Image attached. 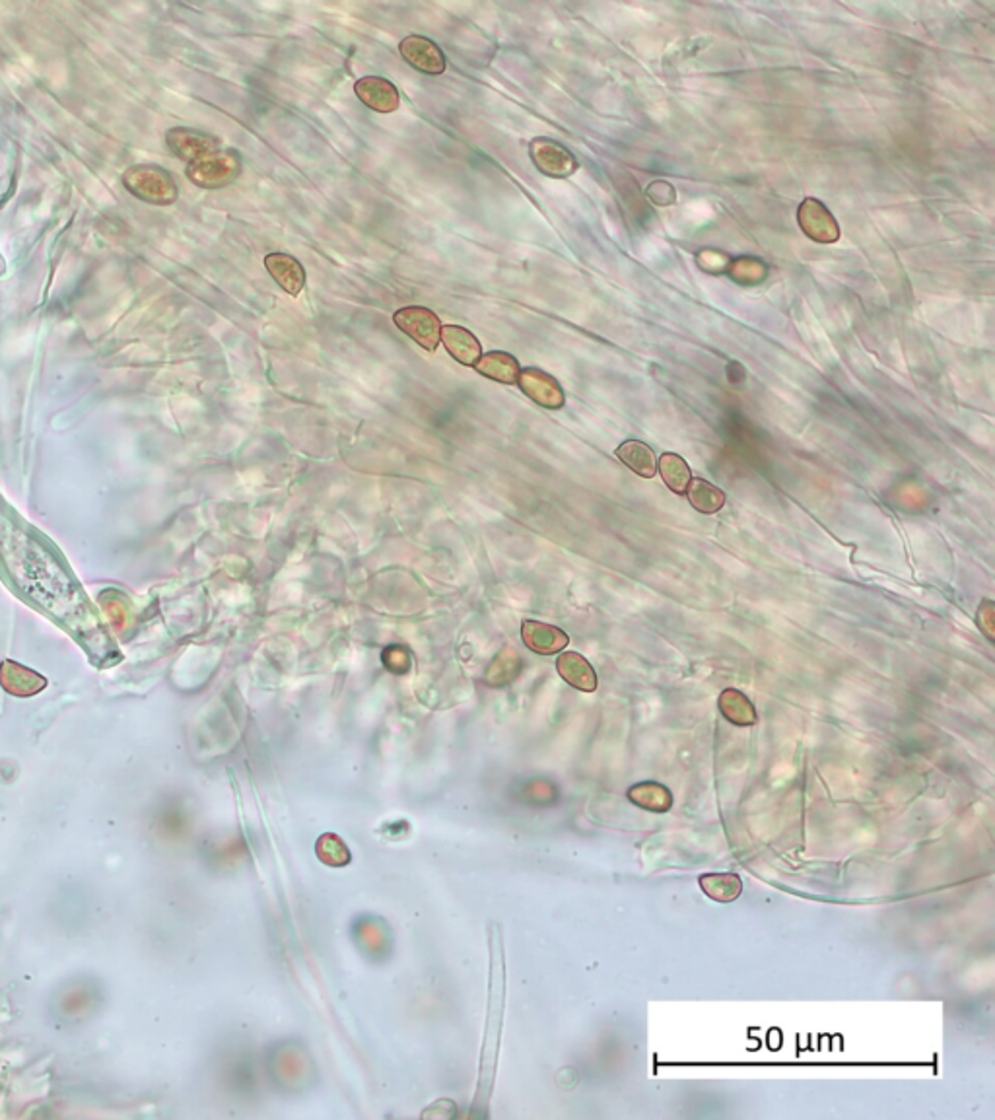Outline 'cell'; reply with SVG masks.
<instances>
[{
    "label": "cell",
    "mask_w": 995,
    "mask_h": 1120,
    "mask_svg": "<svg viewBox=\"0 0 995 1120\" xmlns=\"http://www.w3.org/2000/svg\"><path fill=\"white\" fill-rule=\"evenodd\" d=\"M242 162L234 152H211L189 164L187 177L205 189H220L237 180Z\"/></svg>",
    "instance_id": "1"
},
{
    "label": "cell",
    "mask_w": 995,
    "mask_h": 1120,
    "mask_svg": "<svg viewBox=\"0 0 995 1120\" xmlns=\"http://www.w3.org/2000/svg\"><path fill=\"white\" fill-rule=\"evenodd\" d=\"M124 185L132 195L152 205H172L177 198L173 177L156 165L132 167L124 177Z\"/></svg>",
    "instance_id": "2"
},
{
    "label": "cell",
    "mask_w": 995,
    "mask_h": 1120,
    "mask_svg": "<svg viewBox=\"0 0 995 1120\" xmlns=\"http://www.w3.org/2000/svg\"><path fill=\"white\" fill-rule=\"evenodd\" d=\"M393 323L406 337H411L418 347L434 352L442 342V321L432 310L422 306H408L395 311Z\"/></svg>",
    "instance_id": "3"
},
{
    "label": "cell",
    "mask_w": 995,
    "mask_h": 1120,
    "mask_svg": "<svg viewBox=\"0 0 995 1120\" xmlns=\"http://www.w3.org/2000/svg\"><path fill=\"white\" fill-rule=\"evenodd\" d=\"M529 156L537 170L542 175L552 177V180H564V177H570L578 172L575 156L566 146L552 139H533L529 144Z\"/></svg>",
    "instance_id": "4"
},
{
    "label": "cell",
    "mask_w": 995,
    "mask_h": 1120,
    "mask_svg": "<svg viewBox=\"0 0 995 1120\" xmlns=\"http://www.w3.org/2000/svg\"><path fill=\"white\" fill-rule=\"evenodd\" d=\"M798 222L803 234L816 244H836L842 234L829 208L811 197L799 205Z\"/></svg>",
    "instance_id": "5"
},
{
    "label": "cell",
    "mask_w": 995,
    "mask_h": 1120,
    "mask_svg": "<svg viewBox=\"0 0 995 1120\" xmlns=\"http://www.w3.org/2000/svg\"><path fill=\"white\" fill-rule=\"evenodd\" d=\"M399 53L408 65L424 75L437 77L444 75L447 68L444 51L424 36H406L399 44Z\"/></svg>",
    "instance_id": "6"
},
{
    "label": "cell",
    "mask_w": 995,
    "mask_h": 1120,
    "mask_svg": "<svg viewBox=\"0 0 995 1120\" xmlns=\"http://www.w3.org/2000/svg\"><path fill=\"white\" fill-rule=\"evenodd\" d=\"M518 385L531 401H535L537 405L544 407V409H562L566 403V395L560 383L542 370H537V368L521 370Z\"/></svg>",
    "instance_id": "7"
},
{
    "label": "cell",
    "mask_w": 995,
    "mask_h": 1120,
    "mask_svg": "<svg viewBox=\"0 0 995 1120\" xmlns=\"http://www.w3.org/2000/svg\"><path fill=\"white\" fill-rule=\"evenodd\" d=\"M354 92L365 108L377 113H393L399 109L401 96L393 82L381 77H364L354 84Z\"/></svg>",
    "instance_id": "8"
},
{
    "label": "cell",
    "mask_w": 995,
    "mask_h": 1120,
    "mask_svg": "<svg viewBox=\"0 0 995 1120\" xmlns=\"http://www.w3.org/2000/svg\"><path fill=\"white\" fill-rule=\"evenodd\" d=\"M521 638L531 652L552 656L562 652L570 644V638L558 626L539 621H526L521 626Z\"/></svg>",
    "instance_id": "9"
},
{
    "label": "cell",
    "mask_w": 995,
    "mask_h": 1120,
    "mask_svg": "<svg viewBox=\"0 0 995 1120\" xmlns=\"http://www.w3.org/2000/svg\"><path fill=\"white\" fill-rule=\"evenodd\" d=\"M167 146H170L172 152L180 156L183 160H189V164L203 158V156L216 152L220 142L211 137V134L198 133L193 129H172L167 133Z\"/></svg>",
    "instance_id": "10"
},
{
    "label": "cell",
    "mask_w": 995,
    "mask_h": 1120,
    "mask_svg": "<svg viewBox=\"0 0 995 1120\" xmlns=\"http://www.w3.org/2000/svg\"><path fill=\"white\" fill-rule=\"evenodd\" d=\"M265 267L277 285L290 296H298L306 286V270L296 257L288 254H269L265 257Z\"/></svg>",
    "instance_id": "11"
},
{
    "label": "cell",
    "mask_w": 995,
    "mask_h": 1120,
    "mask_svg": "<svg viewBox=\"0 0 995 1120\" xmlns=\"http://www.w3.org/2000/svg\"><path fill=\"white\" fill-rule=\"evenodd\" d=\"M558 675L570 687L583 690V693H593L597 690V673L593 665L578 652H564L557 659Z\"/></svg>",
    "instance_id": "12"
},
{
    "label": "cell",
    "mask_w": 995,
    "mask_h": 1120,
    "mask_svg": "<svg viewBox=\"0 0 995 1120\" xmlns=\"http://www.w3.org/2000/svg\"><path fill=\"white\" fill-rule=\"evenodd\" d=\"M442 342L445 351L452 354V359L463 366H475L480 356H483V347H480L478 339L465 327L444 326Z\"/></svg>",
    "instance_id": "13"
},
{
    "label": "cell",
    "mask_w": 995,
    "mask_h": 1120,
    "mask_svg": "<svg viewBox=\"0 0 995 1120\" xmlns=\"http://www.w3.org/2000/svg\"><path fill=\"white\" fill-rule=\"evenodd\" d=\"M628 800L636 808L649 813H667L673 808V794L667 786L654 780H646L628 790Z\"/></svg>",
    "instance_id": "14"
},
{
    "label": "cell",
    "mask_w": 995,
    "mask_h": 1120,
    "mask_svg": "<svg viewBox=\"0 0 995 1120\" xmlns=\"http://www.w3.org/2000/svg\"><path fill=\"white\" fill-rule=\"evenodd\" d=\"M475 370L492 382L506 383V385L518 383L519 372H521L519 362L513 359L511 354L502 352V351H492L485 356H480L478 362L475 364Z\"/></svg>",
    "instance_id": "15"
},
{
    "label": "cell",
    "mask_w": 995,
    "mask_h": 1120,
    "mask_svg": "<svg viewBox=\"0 0 995 1120\" xmlns=\"http://www.w3.org/2000/svg\"><path fill=\"white\" fill-rule=\"evenodd\" d=\"M616 457L638 477L654 479L657 475L655 452L640 439H628V442L616 447Z\"/></svg>",
    "instance_id": "16"
},
{
    "label": "cell",
    "mask_w": 995,
    "mask_h": 1120,
    "mask_svg": "<svg viewBox=\"0 0 995 1120\" xmlns=\"http://www.w3.org/2000/svg\"><path fill=\"white\" fill-rule=\"evenodd\" d=\"M718 706L721 714H724V718L731 721L733 726L749 728L757 724V720H758L757 708H754V705L750 703V698L737 689L721 690V695L718 698Z\"/></svg>",
    "instance_id": "17"
},
{
    "label": "cell",
    "mask_w": 995,
    "mask_h": 1120,
    "mask_svg": "<svg viewBox=\"0 0 995 1120\" xmlns=\"http://www.w3.org/2000/svg\"><path fill=\"white\" fill-rule=\"evenodd\" d=\"M698 885L702 889V893L710 897L711 901L721 903V905L737 901L742 893V879L741 875L733 872L704 874V875H700Z\"/></svg>",
    "instance_id": "18"
},
{
    "label": "cell",
    "mask_w": 995,
    "mask_h": 1120,
    "mask_svg": "<svg viewBox=\"0 0 995 1120\" xmlns=\"http://www.w3.org/2000/svg\"><path fill=\"white\" fill-rule=\"evenodd\" d=\"M685 496L688 498L690 506L698 510L700 514H706V516L718 514V512L726 506L724 490L708 483V480L704 479L690 480Z\"/></svg>",
    "instance_id": "19"
},
{
    "label": "cell",
    "mask_w": 995,
    "mask_h": 1120,
    "mask_svg": "<svg viewBox=\"0 0 995 1120\" xmlns=\"http://www.w3.org/2000/svg\"><path fill=\"white\" fill-rule=\"evenodd\" d=\"M657 471L667 488L675 495H685L686 487L693 480V473L683 457L677 454H663L657 462Z\"/></svg>",
    "instance_id": "20"
},
{
    "label": "cell",
    "mask_w": 995,
    "mask_h": 1120,
    "mask_svg": "<svg viewBox=\"0 0 995 1120\" xmlns=\"http://www.w3.org/2000/svg\"><path fill=\"white\" fill-rule=\"evenodd\" d=\"M727 273L731 275L733 280L739 282V285L752 286V285H760V282L766 278L768 269L760 259L739 257L735 261H731Z\"/></svg>",
    "instance_id": "21"
},
{
    "label": "cell",
    "mask_w": 995,
    "mask_h": 1120,
    "mask_svg": "<svg viewBox=\"0 0 995 1120\" xmlns=\"http://www.w3.org/2000/svg\"><path fill=\"white\" fill-rule=\"evenodd\" d=\"M317 854L325 864L344 866L350 862V852L344 842L334 834H323L317 842Z\"/></svg>",
    "instance_id": "22"
},
{
    "label": "cell",
    "mask_w": 995,
    "mask_h": 1120,
    "mask_svg": "<svg viewBox=\"0 0 995 1120\" xmlns=\"http://www.w3.org/2000/svg\"><path fill=\"white\" fill-rule=\"evenodd\" d=\"M646 195H647L649 201H652L657 206H669V205H675V201H677V193L673 189V185L669 183V181H663V180L654 181L652 185H649Z\"/></svg>",
    "instance_id": "23"
},
{
    "label": "cell",
    "mask_w": 995,
    "mask_h": 1120,
    "mask_svg": "<svg viewBox=\"0 0 995 1120\" xmlns=\"http://www.w3.org/2000/svg\"><path fill=\"white\" fill-rule=\"evenodd\" d=\"M731 259L726 254H719L716 249H704L698 255V265L708 270V273H724V270L729 269Z\"/></svg>",
    "instance_id": "24"
},
{
    "label": "cell",
    "mask_w": 995,
    "mask_h": 1120,
    "mask_svg": "<svg viewBox=\"0 0 995 1120\" xmlns=\"http://www.w3.org/2000/svg\"><path fill=\"white\" fill-rule=\"evenodd\" d=\"M978 626L980 631L986 634L988 641H993L995 638V603L986 600L982 601L980 609H978Z\"/></svg>",
    "instance_id": "25"
}]
</instances>
